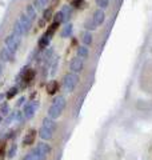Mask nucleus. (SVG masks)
Wrapping results in <instances>:
<instances>
[{
	"instance_id": "f257e3e1",
	"label": "nucleus",
	"mask_w": 152,
	"mask_h": 160,
	"mask_svg": "<svg viewBox=\"0 0 152 160\" xmlns=\"http://www.w3.org/2000/svg\"><path fill=\"white\" fill-rule=\"evenodd\" d=\"M65 106H67V99H65L64 96L60 95V96L55 98L52 104H51L49 109H48V118L52 119V120L60 118L62 116V113H63V111H64Z\"/></svg>"
},
{
	"instance_id": "f03ea898",
	"label": "nucleus",
	"mask_w": 152,
	"mask_h": 160,
	"mask_svg": "<svg viewBox=\"0 0 152 160\" xmlns=\"http://www.w3.org/2000/svg\"><path fill=\"white\" fill-rule=\"evenodd\" d=\"M55 129H56V123H55V120L49 119L48 116L43 119L42 122V127L39 129V138L43 139V140H51L53 136V132Z\"/></svg>"
},
{
	"instance_id": "7ed1b4c3",
	"label": "nucleus",
	"mask_w": 152,
	"mask_h": 160,
	"mask_svg": "<svg viewBox=\"0 0 152 160\" xmlns=\"http://www.w3.org/2000/svg\"><path fill=\"white\" fill-rule=\"evenodd\" d=\"M79 83V75L68 72L63 79V88L65 92H72Z\"/></svg>"
},
{
	"instance_id": "20e7f679",
	"label": "nucleus",
	"mask_w": 152,
	"mask_h": 160,
	"mask_svg": "<svg viewBox=\"0 0 152 160\" xmlns=\"http://www.w3.org/2000/svg\"><path fill=\"white\" fill-rule=\"evenodd\" d=\"M51 146L47 143H39L36 147H35V149L32 151V153L36 155V158L39 160H47V158L51 155Z\"/></svg>"
},
{
	"instance_id": "39448f33",
	"label": "nucleus",
	"mask_w": 152,
	"mask_h": 160,
	"mask_svg": "<svg viewBox=\"0 0 152 160\" xmlns=\"http://www.w3.org/2000/svg\"><path fill=\"white\" fill-rule=\"evenodd\" d=\"M38 108H39V102H38V100H33V102L27 103L24 106V109H23V116H24V119H27V120L32 119L35 116V113H36Z\"/></svg>"
},
{
	"instance_id": "423d86ee",
	"label": "nucleus",
	"mask_w": 152,
	"mask_h": 160,
	"mask_svg": "<svg viewBox=\"0 0 152 160\" xmlns=\"http://www.w3.org/2000/svg\"><path fill=\"white\" fill-rule=\"evenodd\" d=\"M4 43H6V47L8 49H11L12 52H16L19 46H20V43H22V38H19V36H16V35L11 33L9 36H7L6 39H4Z\"/></svg>"
},
{
	"instance_id": "0eeeda50",
	"label": "nucleus",
	"mask_w": 152,
	"mask_h": 160,
	"mask_svg": "<svg viewBox=\"0 0 152 160\" xmlns=\"http://www.w3.org/2000/svg\"><path fill=\"white\" fill-rule=\"evenodd\" d=\"M69 68H71V72L72 73H80L83 71V68H84V60L83 59H80V58H73L72 60H71V66H69Z\"/></svg>"
},
{
	"instance_id": "6e6552de",
	"label": "nucleus",
	"mask_w": 152,
	"mask_h": 160,
	"mask_svg": "<svg viewBox=\"0 0 152 160\" xmlns=\"http://www.w3.org/2000/svg\"><path fill=\"white\" fill-rule=\"evenodd\" d=\"M13 56H15V52H12L11 49H8L7 47L2 48V51H0V62H2V63L12 62Z\"/></svg>"
},
{
	"instance_id": "1a4fd4ad",
	"label": "nucleus",
	"mask_w": 152,
	"mask_h": 160,
	"mask_svg": "<svg viewBox=\"0 0 152 160\" xmlns=\"http://www.w3.org/2000/svg\"><path fill=\"white\" fill-rule=\"evenodd\" d=\"M36 135H38V131L36 129H29V131L27 132V135L24 136L23 139V146H32V144L35 143V139H36Z\"/></svg>"
},
{
	"instance_id": "9d476101",
	"label": "nucleus",
	"mask_w": 152,
	"mask_h": 160,
	"mask_svg": "<svg viewBox=\"0 0 152 160\" xmlns=\"http://www.w3.org/2000/svg\"><path fill=\"white\" fill-rule=\"evenodd\" d=\"M92 20H94V23L96 24V26H101L105 20V13H104L103 9H96V11L94 12Z\"/></svg>"
},
{
	"instance_id": "9b49d317",
	"label": "nucleus",
	"mask_w": 152,
	"mask_h": 160,
	"mask_svg": "<svg viewBox=\"0 0 152 160\" xmlns=\"http://www.w3.org/2000/svg\"><path fill=\"white\" fill-rule=\"evenodd\" d=\"M18 22H19L20 24H22V26H23L25 29H27V31H28V29L32 27V23H33L32 20L29 19V18H28V16H27V15H25L24 12H23V13H20V16H19V19H18Z\"/></svg>"
},
{
	"instance_id": "f8f14e48",
	"label": "nucleus",
	"mask_w": 152,
	"mask_h": 160,
	"mask_svg": "<svg viewBox=\"0 0 152 160\" xmlns=\"http://www.w3.org/2000/svg\"><path fill=\"white\" fill-rule=\"evenodd\" d=\"M25 32H27V29H25L19 22H15L13 28H12V33L16 35V36H19V38H23L25 35Z\"/></svg>"
},
{
	"instance_id": "ddd939ff",
	"label": "nucleus",
	"mask_w": 152,
	"mask_h": 160,
	"mask_svg": "<svg viewBox=\"0 0 152 160\" xmlns=\"http://www.w3.org/2000/svg\"><path fill=\"white\" fill-rule=\"evenodd\" d=\"M59 91V83L56 80H52V82H49L47 84V93L48 95H55Z\"/></svg>"
},
{
	"instance_id": "4468645a",
	"label": "nucleus",
	"mask_w": 152,
	"mask_h": 160,
	"mask_svg": "<svg viewBox=\"0 0 152 160\" xmlns=\"http://www.w3.org/2000/svg\"><path fill=\"white\" fill-rule=\"evenodd\" d=\"M24 13L27 15V16H28L29 19H31L32 22H33V20L36 19V16H38V11L33 8L32 4H28V6L25 7V11H24Z\"/></svg>"
},
{
	"instance_id": "2eb2a0df",
	"label": "nucleus",
	"mask_w": 152,
	"mask_h": 160,
	"mask_svg": "<svg viewBox=\"0 0 152 160\" xmlns=\"http://www.w3.org/2000/svg\"><path fill=\"white\" fill-rule=\"evenodd\" d=\"M51 39H52V36H49V35H47V33H44L43 38L39 40V48H42V49L47 48L49 46V43H51Z\"/></svg>"
},
{
	"instance_id": "dca6fc26",
	"label": "nucleus",
	"mask_w": 152,
	"mask_h": 160,
	"mask_svg": "<svg viewBox=\"0 0 152 160\" xmlns=\"http://www.w3.org/2000/svg\"><path fill=\"white\" fill-rule=\"evenodd\" d=\"M82 40H83V43H84V46H85V47H87V46H91V44H92V42H94L92 33H91L89 31H85V32L83 33Z\"/></svg>"
},
{
	"instance_id": "f3484780",
	"label": "nucleus",
	"mask_w": 152,
	"mask_h": 160,
	"mask_svg": "<svg viewBox=\"0 0 152 160\" xmlns=\"http://www.w3.org/2000/svg\"><path fill=\"white\" fill-rule=\"evenodd\" d=\"M88 48L85 47V46H80V47H78V58H80V59H87L88 58Z\"/></svg>"
},
{
	"instance_id": "a211bd4d",
	"label": "nucleus",
	"mask_w": 152,
	"mask_h": 160,
	"mask_svg": "<svg viewBox=\"0 0 152 160\" xmlns=\"http://www.w3.org/2000/svg\"><path fill=\"white\" fill-rule=\"evenodd\" d=\"M72 31H73V26L71 23H68L67 26H65L64 28H63V31H62V38H69L71 35H72Z\"/></svg>"
},
{
	"instance_id": "6ab92c4d",
	"label": "nucleus",
	"mask_w": 152,
	"mask_h": 160,
	"mask_svg": "<svg viewBox=\"0 0 152 160\" xmlns=\"http://www.w3.org/2000/svg\"><path fill=\"white\" fill-rule=\"evenodd\" d=\"M84 27L87 28V31H95L96 28H98V26H96V24L94 23V20L92 19H87L85 20V23H84Z\"/></svg>"
},
{
	"instance_id": "aec40b11",
	"label": "nucleus",
	"mask_w": 152,
	"mask_h": 160,
	"mask_svg": "<svg viewBox=\"0 0 152 160\" xmlns=\"http://www.w3.org/2000/svg\"><path fill=\"white\" fill-rule=\"evenodd\" d=\"M52 19H53V23L60 24V23H63V22H64V15H63L62 11H59V12H56V13L53 15Z\"/></svg>"
},
{
	"instance_id": "412c9836",
	"label": "nucleus",
	"mask_w": 152,
	"mask_h": 160,
	"mask_svg": "<svg viewBox=\"0 0 152 160\" xmlns=\"http://www.w3.org/2000/svg\"><path fill=\"white\" fill-rule=\"evenodd\" d=\"M62 12H63V15H64V22H67L68 18L71 16V13H72V8H71L69 6H64V7L62 8Z\"/></svg>"
},
{
	"instance_id": "4be33fe9",
	"label": "nucleus",
	"mask_w": 152,
	"mask_h": 160,
	"mask_svg": "<svg viewBox=\"0 0 152 160\" xmlns=\"http://www.w3.org/2000/svg\"><path fill=\"white\" fill-rule=\"evenodd\" d=\"M18 92H19V88H18V87H12V88L6 93V99H8V100L13 99L15 96H16V93H18Z\"/></svg>"
},
{
	"instance_id": "5701e85b",
	"label": "nucleus",
	"mask_w": 152,
	"mask_h": 160,
	"mask_svg": "<svg viewBox=\"0 0 152 160\" xmlns=\"http://www.w3.org/2000/svg\"><path fill=\"white\" fill-rule=\"evenodd\" d=\"M96 6L99 7V9H103L104 11L109 6V0H96Z\"/></svg>"
},
{
	"instance_id": "b1692460",
	"label": "nucleus",
	"mask_w": 152,
	"mask_h": 160,
	"mask_svg": "<svg viewBox=\"0 0 152 160\" xmlns=\"http://www.w3.org/2000/svg\"><path fill=\"white\" fill-rule=\"evenodd\" d=\"M53 13H52V8H45L43 11V19L45 20V22H48L49 19H52Z\"/></svg>"
},
{
	"instance_id": "393cba45",
	"label": "nucleus",
	"mask_w": 152,
	"mask_h": 160,
	"mask_svg": "<svg viewBox=\"0 0 152 160\" xmlns=\"http://www.w3.org/2000/svg\"><path fill=\"white\" fill-rule=\"evenodd\" d=\"M9 113V106L7 103H4L2 107H0V116H7Z\"/></svg>"
},
{
	"instance_id": "a878e982",
	"label": "nucleus",
	"mask_w": 152,
	"mask_h": 160,
	"mask_svg": "<svg viewBox=\"0 0 152 160\" xmlns=\"http://www.w3.org/2000/svg\"><path fill=\"white\" fill-rule=\"evenodd\" d=\"M58 27H59L58 23H52V24H51V26L48 27V29H47V32H45V33L49 35V36H52V35L55 33V31L58 29Z\"/></svg>"
},
{
	"instance_id": "bb28decb",
	"label": "nucleus",
	"mask_w": 152,
	"mask_h": 160,
	"mask_svg": "<svg viewBox=\"0 0 152 160\" xmlns=\"http://www.w3.org/2000/svg\"><path fill=\"white\" fill-rule=\"evenodd\" d=\"M16 152H18V146H16V144H12V146H11V148H9V151H8V159H12L13 156H15V155H16Z\"/></svg>"
},
{
	"instance_id": "cd10ccee",
	"label": "nucleus",
	"mask_w": 152,
	"mask_h": 160,
	"mask_svg": "<svg viewBox=\"0 0 152 160\" xmlns=\"http://www.w3.org/2000/svg\"><path fill=\"white\" fill-rule=\"evenodd\" d=\"M6 159V146L4 143H0V160Z\"/></svg>"
},
{
	"instance_id": "c85d7f7f",
	"label": "nucleus",
	"mask_w": 152,
	"mask_h": 160,
	"mask_svg": "<svg viewBox=\"0 0 152 160\" xmlns=\"http://www.w3.org/2000/svg\"><path fill=\"white\" fill-rule=\"evenodd\" d=\"M32 6H33V8L36 9V11H40V9H44V6L39 2V0H33V4H32Z\"/></svg>"
},
{
	"instance_id": "c756f323",
	"label": "nucleus",
	"mask_w": 152,
	"mask_h": 160,
	"mask_svg": "<svg viewBox=\"0 0 152 160\" xmlns=\"http://www.w3.org/2000/svg\"><path fill=\"white\" fill-rule=\"evenodd\" d=\"M23 160H39L38 158H36V155L35 153H28V155H25V156L23 158Z\"/></svg>"
},
{
	"instance_id": "7c9ffc66",
	"label": "nucleus",
	"mask_w": 152,
	"mask_h": 160,
	"mask_svg": "<svg viewBox=\"0 0 152 160\" xmlns=\"http://www.w3.org/2000/svg\"><path fill=\"white\" fill-rule=\"evenodd\" d=\"M56 68H58V59L55 60V63H53V66H52V72H51V73H52V75L56 73Z\"/></svg>"
},
{
	"instance_id": "2f4dec72",
	"label": "nucleus",
	"mask_w": 152,
	"mask_h": 160,
	"mask_svg": "<svg viewBox=\"0 0 152 160\" xmlns=\"http://www.w3.org/2000/svg\"><path fill=\"white\" fill-rule=\"evenodd\" d=\"M83 3V0H73L72 2V6L73 7H80V4Z\"/></svg>"
},
{
	"instance_id": "473e14b6",
	"label": "nucleus",
	"mask_w": 152,
	"mask_h": 160,
	"mask_svg": "<svg viewBox=\"0 0 152 160\" xmlns=\"http://www.w3.org/2000/svg\"><path fill=\"white\" fill-rule=\"evenodd\" d=\"M60 0H52V4H51V7H56L58 4H59Z\"/></svg>"
},
{
	"instance_id": "72a5a7b5",
	"label": "nucleus",
	"mask_w": 152,
	"mask_h": 160,
	"mask_svg": "<svg viewBox=\"0 0 152 160\" xmlns=\"http://www.w3.org/2000/svg\"><path fill=\"white\" fill-rule=\"evenodd\" d=\"M24 102H25V98H20V99H19V102H18V106H22Z\"/></svg>"
},
{
	"instance_id": "f704fd0d",
	"label": "nucleus",
	"mask_w": 152,
	"mask_h": 160,
	"mask_svg": "<svg viewBox=\"0 0 152 160\" xmlns=\"http://www.w3.org/2000/svg\"><path fill=\"white\" fill-rule=\"evenodd\" d=\"M44 24H45V20H44V19H42V20L39 22V26H40V27H44Z\"/></svg>"
},
{
	"instance_id": "c9c22d12",
	"label": "nucleus",
	"mask_w": 152,
	"mask_h": 160,
	"mask_svg": "<svg viewBox=\"0 0 152 160\" xmlns=\"http://www.w3.org/2000/svg\"><path fill=\"white\" fill-rule=\"evenodd\" d=\"M4 99H6V93H0V102H3Z\"/></svg>"
},
{
	"instance_id": "e433bc0d",
	"label": "nucleus",
	"mask_w": 152,
	"mask_h": 160,
	"mask_svg": "<svg viewBox=\"0 0 152 160\" xmlns=\"http://www.w3.org/2000/svg\"><path fill=\"white\" fill-rule=\"evenodd\" d=\"M39 2H40V3H42V4H43V6L45 7V6H47V3H48V0H39Z\"/></svg>"
},
{
	"instance_id": "4c0bfd02",
	"label": "nucleus",
	"mask_w": 152,
	"mask_h": 160,
	"mask_svg": "<svg viewBox=\"0 0 152 160\" xmlns=\"http://www.w3.org/2000/svg\"><path fill=\"white\" fill-rule=\"evenodd\" d=\"M3 75V64H2V62H0V76Z\"/></svg>"
},
{
	"instance_id": "58836bf2",
	"label": "nucleus",
	"mask_w": 152,
	"mask_h": 160,
	"mask_svg": "<svg viewBox=\"0 0 152 160\" xmlns=\"http://www.w3.org/2000/svg\"><path fill=\"white\" fill-rule=\"evenodd\" d=\"M0 122H2V116H0Z\"/></svg>"
}]
</instances>
